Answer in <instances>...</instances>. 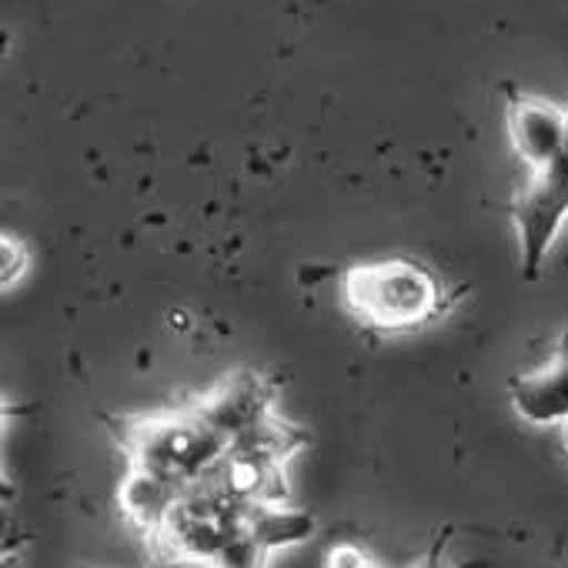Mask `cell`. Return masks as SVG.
I'll return each instance as SVG.
<instances>
[{"label": "cell", "mask_w": 568, "mask_h": 568, "mask_svg": "<svg viewBox=\"0 0 568 568\" xmlns=\"http://www.w3.org/2000/svg\"><path fill=\"white\" fill-rule=\"evenodd\" d=\"M505 121L515 154L535 171L548 164L568 134V104H551L545 98L505 88Z\"/></svg>", "instance_id": "cell-6"}, {"label": "cell", "mask_w": 568, "mask_h": 568, "mask_svg": "<svg viewBox=\"0 0 568 568\" xmlns=\"http://www.w3.org/2000/svg\"><path fill=\"white\" fill-rule=\"evenodd\" d=\"M0 244H4V247H0V254H4V267H0V274H4V288H11V281H18L24 274L31 257H28V247L11 234H4V241H0Z\"/></svg>", "instance_id": "cell-10"}, {"label": "cell", "mask_w": 568, "mask_h": 568, "mask_svg": "<svg viewBox=\"0 0 568 568\" xmlns=\"http://www.w3.org/2000/svg\"><path fill=\"white\" fill-rule=\"evenodd\" d=\"M448 541H452V528L438 531L435 545L428 548V555H425V561H422L418 568H455V565L448 561ZM328 568H378V565H375L358 545L342 541V545H332V548H328Z\"/></svg>", "instance_id": "cell-9"}, {"label": "cell", "mask_w": 568, "mask_h": 568, "mask_svg": "<svg viewBox=\"0 0 568 568\" xmlns=\"http://www.w3.org/2000/svg\"><path fill=\"white\" fill-rule=\"evenodd\" d=\"M274 398H277L274 378L261 372H237L191 405L217 435L234 442L254 425H261L267 415H274Z\"/></svg>", "instance_id": "cell-5"}, {"label": "cell", "mask_w": 568, "mask_h": 568, "mask_svg": "<svg viewBox=\"0 0 568 568\" xmlns=\"http://www.w3.org/2000/svg\"><path fill=\"white\" fill-rule=\"evenodd\" d=\"M558 428H561V445H565V452H568V422H561Z\"/></svg>", "instance_id": "cell-11"}, {"label": "cell", "mask_w": 568, "mask_h": 568, "mask_svg": "<svg viewBox=\"0 0 568 568\" xmlns=\"http://www.w3.org/2000/svg\"><path fill=\"white\" fill-rule=\"evenodd\" d=\"M184 488L161 478V475H151L144 468H131L128 465V475L118 488V505H121V515L148 538L154 541V535L161 531L174 498L181 495Z\"/></svg>", "instance_id": "cell-8"}, {"label": "cell", "mask_w": 568, "mask_h": 568, "mask_svg": "<svg viewBox=\"0 0 568 568\" xmlns=\"http://www.w3.org/2000/svg\"><path fill=\"white\" fill-rule=\"evenodd\" d=\"M508 402L528 425L568 422V328L558 335L545 365L508 382Z\"/></svg>", "instance_id": "cell-7"}, {"label": "cell", "mask_w": 568, "mask_h": 568, "mask_svg": "<svg viewBox=\"0 0 568 568\" xmlns=\"http://www.w3.org/2000/svg\"><path fill=\"white\" fill-rule=\"evenodd\" d=\"M338 292L345 312L378 335L422 332L442 322L452 302L442 277L428 264L402 254L345 267Z\"/></svg>", "instance_id": "cell-1"}, {"label": "cell", "mask_w": 568, "mask_h": 568, "mask_svg": "<svg viewBox=\"0 0 568 568\" xmlns=\"http://www.w3.org/2000/svg\"><path fill=\"white\" fill-rule=\"evenodd\" d=\"M214 491L227 495L237 505H284L288 501V481H284V458L247 445L231 442L221 462L201 478ZM197 485V481H194Z\"/></svg>", "instance_id": "cell-4"}, {"label": "cell", "mask_w": 568, "mask_h": 568, "mask_svg": "<svg viewBox=\"0 0 568 568\" xmlns=\"http://www.w3.org/2000/svg\"><path fill=\"white\" fill-rule=\"evenodd\" d=\"M104 422L111 425V435L131 468H144L181 488L201 481L231 445L194 412V405L164 415L104 418Z\"/></svg>", "instance_id": "cell-2"}, {"label": "cell", "mask_w": 568, "mask_h": 568, "mask_svg": "<svg viewBox=\"0 0 568 568\" xmlns=\"http://www.w3.org/2000/svg\"><path fill=\"white\" fill-rule=\"evenodd\" d=\"M511 221L518 234V267L525 281H538L548 251L568 221V134L558 154L535 168L525 187L511 201Z\"/></svg>", "instance_id": "cell-3"}]
</instances>
